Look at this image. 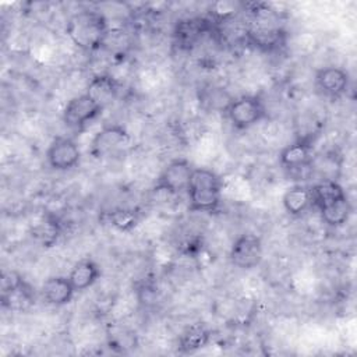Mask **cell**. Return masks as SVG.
Returning <instances> with one entry per match:
<instances>
[{"label":"cell","instance_id":"22","mask_svg":"<svg viewBox=\"0 0 357 357\" xmlns=\"http://www.w3.org/2000/svg\"><path fill=\"white\" fill-rule=\"evenodd\" d=\"M112 226H114L120 231H130L134 229L138 222H139V215L134 209H127V208H120L114 209L109 215Z\"/></svg>","mask_w":357,"mask_h":357},{"label":"cell","instance_id":"14","mask_svg":"<svg viewBox=\"0 0 357 357\" xmlns=\"http://www.w3.org/2000/svg\"><path fill=\"white\" fill-rule=\"evenodd\" d=\"M117 91H119L117 81L107 74H100L93 77L89 81L85 93L105 109L109 103H112L116 99Z\"/></svg>","mask_w":357,"mask_h":357},{"label":"cell","instance_id":"16","mask_svg":"<svg viewBox=\"0 0 357 357\" xmlns=\"http://www.w3.org/2000/svg\"><path fill=\"white\" fill-rule=\"evenodd\" d=\"M312 205L318 209L325 208L326 205L346 197L344 190L336 180H319L311 188Z\"/></svg>","mask_w":357,"mask_h":357},{"label":"cell","instance_id":"12","mask_svg":"<svg viewBox=\"0 0 357 357\" xmlns=\"http://www.w3.org/2000/svg\"><path fill=\"white\" fill-rule=\"evenodd\" d=\"M211 29V21L206 18H187L176 25L174 38L180 47L190 49L204 33Z\"/></svg>","mask_w":357,"mask_h":357},{"label":"cell","instance_id":"18","mask_svg":"<svg viewBox=\"0 0 357 357\" xmlns=\"http://www.w3.org/2000/svg\"><path fill=\"white\" fill-rule=\"evenodd\" d=\"M282 201L286 212L294 216L304 213L312 205L310 188L300 184L287 188Z\"/></svg>","mask_w":357,"mask_h":357},{"label":"cell","instance_id":"17","mask_svg":"<svg viewBox=\"0 0 357 357\" xmlns=\"http://www.w3.org/2000/svg\"><path fill=\"white\" fill-rule=\"evenodd\" d=\"M211 339V332L202 324H194L183 331L178 339V351L188 354L194 353L208 344Z\"/></svg>","mask_w":357,"mask_h":357},{"label":"cell","instance_id":"5","mask_svg":"<svg viewBox=\"0 0 357 357\" xmlns=\"http://www.w3.org/2000/svg\"><path fill=\"white\" fill-rule=\"evenodd\" d=\"M1 303L10 310H25L33 303L31 286L15 272H7L1 279Z\"/></svg>","mask_w":357,"mask_h":357},{"label":"cell","instance_id":"13","mask_svg":"<svg viewBox=\"0 0 357 357\" xmlns=\"http://www.w3.org/2000/svg\"><path fill=\"white\" fill-rule=\"evenodd\" d=\"M74 287L68 278L52 276L42 286L43 298L52 305L68 304L74 297Z\"/></svg>","mask_w":357,"mask_h":357},{"label":"cell","instance_id":"11","mask_svg":"<svg viewBox=\"0 0 357 357\" xmlns=\"http://www.w3.org/2000/svg\"><path fill=\"white\" fill-rule=\"evenodd\" d=\"M312 149L308 139H297L284 146L279 155L280 165L287 170H298L312 166Z\"/></svg>","mask_w":357,"mask_h":357},{"label":"cell","instance_id":"19","mask_svg":"<svg viewBox=\"0 0 357 357\" xmlns=\"http://www.w3.org/2000/svg\"><path fill=\"white\" fill-rule=\"evenodd\" d=\"M319 212H321L322 220L326 225L337 227V226L344 225L349 220L350 213H351V205H350V201L347 199V195H346V197L326 205L325 208L319 209Z\"/></svg>","mask_w":357,"mask_h":357},{"label":"cell","instance_id":"20","mask_svg":"<svg viewBox=\"0 0 357 357\" xmlns=\"http://www.w3.org/2000/svg\"><path fill=\"white\" fill-rule=\"evenodd\" d=\"M248 38L257 47L272 50L283 43L284 35L278 28H257L248 31Z\"/></svg>","mask_w":357,"mask_h":357},{"label":"cell","instance_id":"1","mask_svg":"<svg viewBox=\"0 0 357 357\" xmlns=\"http://www.w3.org/2000/svg\"><path fill=\"white\" fill-rule=\"evenodd\" d=\"M66 32L75 46L85 52H93L103 45L107 35V22L98 11L75 13L67 22Z\"/></svg>","mask_w":357,"mask_h":357},{"label":"cell","instance_id":"10","mask_svg":"<svg viewBox=\"0 0 357 357\" xmlns=\"http://www.w3.org/2000/svg\"><path fill=\"white\" fill-rule=\"evenodd\" d=\"M315 84L325 96L337 99L349 86V75L343 68L325 67L317 71Z\"/></svg>","mask_w":357,"mask_h":357},{"label":"cell","instance_id":"4","mask_svg":"<svg viewBox=\"0 0 357 357\" xmlns=\"http://www.w3.org/2000/svg\"><path fill=\"white\" fill-rule=\"evenodd\" d=\"M103 112V107L99 106L91 96L86 93H82L79 96L73 98L63 110V121L67 127L74 130H84L88 123L95 120L100 113Z\"/></svg>","mask_w":357,"mask_h":357},{"label":"cell","instance_id":"15","mask_svg":"<svg viewBox=\"0 0 357 357\" xmlns=\"http://www.w3.org/2000/svg\"><path fill=\"white\" fill-rule=\"evenodd\" d=\"M100 268L99 265L91 259V258H85V259H81L78 261L70 275H68V279L74 287L75 291H82V290H86L88 287H91L100 276Z\"/></svg>","mask_w":357,"mask_h":357},{"label":"cell","instance_id":"21","mask_svg":"<svg viewBox=\"0 0 357 357\" xmlns=\"http://www.w3.org/2000/svg\"><path fill=\"white\" fill-rule=\"evenodd\" d=\"M59 223L53 218H46L45 220L39 222L33 229L31 230V234L33 238L40 241L43 245L50 247L59 237Z\"/></svg>","mask_w":357,"mask_h":357},{"label":"cell","instance_id":"8","mask_svg":"<svg viewBox=\"0 0 357 357\" xmlns=\"http://www.w3.org/2000/svg\"><path fill=\"white\" fill-rule=\"evenodd\" d=\"M81 160V151L78 145L66 137H57L52 141L47 149V162L54 170L74 169Z\"/></svg>","mask_w":357,"mask_h":357},{"label":"cell","instance_id":"3","mask_svg":"<svg viewBox=\"0 0 357 357\" xmlns=\"http://www.w3.org/2000/svg\"><path fill=\"white\" fill-rule=\"evenodd\" d=\"M226 114L237 130H247L265 117V106L258 96L244 95L230 100Z\"/></svg>","mask_w":357,"mask_h":357},{"label":"cell","instance_id":"9","mask_svg":"<svg viewBox=\"0 0 357 357\" xmlns=\"http://www.w3.org/2000/svg\"><path fill=\"white\" fill-rule=\"evenodd\" d=\"M128 139L130 135L123 126H107L93 137L91 142V155L95 158L107 156L126 145Z\"/></svg>","mask_w":357,"mask_h":357},{"label":"cell","instance_id":"2","mask_svg":"<svg viewBox=\"0 0 357 357\" xmlns=\"http://www.w3.org/2000/svg\"><path fill=\"white\" fill-rule=\"evenodd\" d=\"M187 192L190 211L213 212L220 202V177L209 169H192Z\"/></svg>","mask_w":357,"mask_h":357},{"label":"cell","instance_id":"6","mask_svg":"<svg viewBox=\"0 0 357 357\" xmlns=\"http://www.w3.org/2000/svg\"><path fill=\"white\" fill-rule=\"evenodd\" d=\"M262 252L261 238L252 233H244L234 240L229 257L234 266L240 269H252L259 265Z\"/></svg>","mask_w":357,"mask_h":357},{"label":"cell","instance_id":"7","mask_svg":"<svg viewBox=\"0 0 357 357\" xmlns=\"http://www.w3.org/2000/svg\"><path fill=\"white\" fill-rule=\"evenodd\" d=\"M192 166L187 159H174L166 165L159 174L155 190L166 191L169 194H178L188 188Z\"/></svg>","mask_w":357,"mask_h":357}]
</instances>
